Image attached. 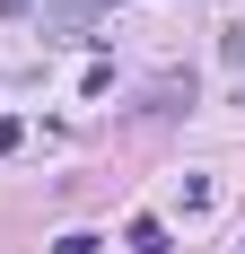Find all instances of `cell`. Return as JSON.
<instances>
[{
  "mask_svg": "<svg viewBox=\"0 0 245 254\" xmlns=\"http://www.w3.org/2000/svg\"><path fill=\"white\" fill-rule=\"evenodd\" d=\"M122 246H131V254H167V228H158V219H131V228H122Z\"/></svg>",
  "mask_w": 245,
  "mask_h": 254,
  "instance_id": "1",
  "label": "cell"
},
{
  "mask_svg": "<svg viewBox=\"0 0 245 254\" xmlns=\"http://www.w3.org/2000/svg\"><path fill=\"white\" fill-rule=\"evenodd\" d=\"M219 62H245V26H228V35H219Z\"/></svg>",
  "mask_w": 245,
  "mask_h": 254,
  "instance_id": "2",
  "label": "cell"
},
{
  "mask_svg": "<svg viewBox=\"0 0 245 254\" xmlns=\"http://www.w3.org/2000/svg\"><path fill=\"white\" fill-rule=\"evenodd\" d=\"M9 149H18V114H0V158H9Z\"/></svg>",
  "mask_w": 245,
  "mask_h": 254,
  "instance_id": "3",
  "label": "cell"
},
{
  "mask_svg": "<svg viewBox=\"0 0 245 254\" xmlns=\"http://www.w3.org/2000/svg\"><path fill=\"white\" fill-rule=\"evenodd\" d=\"M97 9H114V0H97Z\"/></svg>",
  "mask_w": 245,
  "mask_h": 254,
  "instance_id": "4",
  "label": "cell"
}]
</instances>
